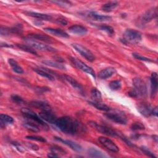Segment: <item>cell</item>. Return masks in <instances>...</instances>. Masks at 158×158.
I'll list each match as a JSON object with an SVG mask.
<instances>
[{
	"mask_svg": "<svg viewBox=\"0 0 158 158\" xmlns=\"http://www.w3.org/2000/svg\"><path fill=\"white\" fill-rule=\"evenodd\" d=\"M51 152H54L56 154H57L59 157L60 156V155H64V154H66L65 151L63 148H60V147H59L58 146H52L51 148Z\"/></svg>",
	"mask_w": 158,
	"mask_h": 158,
	"instance_id": "35",
	"label": "cell"
},
{
	"mask_svg": "<svg viewBox=\"0 0 158 158\" xmlns=\"http://www.w3.org/2000/svg\"><path fill=\"white\" fill-rule=\"evenodd\" d=\"M11 99L14 102L17 104H23L25 103L24 99L17 94H12L11 96Z\"/></svg>",
	"mask_w": 158,
	"mask_h": 158,
	"instance_id": "38",
	"label": "cell"
},
{
	"mask_svg": "<svg viewBox=\"0 0 158 158\" xmlns=\"http://www.w3.org/2000/svg\"><path fill=\"white\" fill-rule=\"evenodd\" d=\"M48 156L49 157H59L57 154H56V153L52 152L49 153V154H48Z\"/></svg>",
	"mask_w": 158,
	"mask_h": 158,
	"instance_id": "47",
	"label": "cell"
},
{
	"mask_svg": "<svg viewBox=\"0 0 158 158\" xmlns=\"http://www.w3.org/2000/svg\"><path fill=\"white\" fill-rule=\"evenodd\" d=\"M88 154L89 156L93 157H106L107 156L100 150L95 148H91L88 150Z\"/></svg>",
	"mask_w": 158,
	"mask_h": 158,
	"instance_id": "29",
	"label": "cell"
},
{
	"mask_svg": "<svg viewBox=\"0 0 158 158\" xmlns=\"http://www.w3.org/2000/svg\"><path fill=\"white\" fill-rule=\"evenodd\" d=\"M0 120H1L0 124H1V128H3L4 127H5L6 124L12 123L14 122V118L12 117L4 114H1L0 115Z\"/></svg>",
	"mask_w": 158,
	"mask_h": 158,
	"instance_id": "28",
	"label": "cell"
},
{
	"mask_svg": "<svg viewBox=\"0 0 158 158\" xmlns=\"http://www.w3.org/2000/svg\"><path fill=\"white\" fill-rule=\"evenodd\" d=\"M141 33L139 31L133 29H127L123 33L120 41L125 44H136L141 41Z\"/></svg>",
	"mask_w": 158,
	"mask_h": 158,
	"instance_id": "2",
	"label": "cell"
},
{
	"mask_svg": "<svg viewBox=\"0 0 158 158\" xmlns=\"http://www.w3.org/2000/svg\"><path fill=\"white\" fill-rule=\"evenodd\" d=\"M70 60L72 62V63L78 69L91 75L93 76L94 78H96V74L94 71V70L90 67L89 66L87 65L86 64H85L81 60H79L78 59L73 57H70Z\"/></svg>",
	"mask_w": 158,
	"mask_h": 158,
	"instance_id": "8",
	"label": "cell"
},
{
	"mask_svg": "<svg viewBox=\"0 0 158 158\" xmlns=\"http://www.w3.org/2000/svg\"><path fill=\"white\" fill-rule=\"evenodd\" d=\"M28 146L30 148H31V149H34V150H38V149H39V147H38L37 145L34 144H28Z\"/></svg>",
	"mask_w": 158,
	"mask_h": 158,
	"instance_id": "46",
	"label": "cell"
},
{
	"mask_svg": "<svg viewBox=\"0 0 158 158\" xmlns=\"http://www.w3.org/2000/svg\"><path fill=\"white\" fill-rule=\"evenodd\" d=\"M133 56L136 59H138V60H143V61H146V62H153L154 60L151 59H149L148 57H144L139 54H137V53H133Z\"/></svg>",
	"mask_w": 158,
	"mask_h": 158,
	"instance_id": "41",
	"label": "cell"
},
{
	"mask_svg": "<svg viewBox=\"0 0 158 158\" xmlns=\"http://www.w3.org/2000/svg\"><path fill=\"white\" fill-rule=\"evenodd\" d=\"M152 115H154V116L157 117V107H154Z\"/></svg>",
	"mask_w": 158,
	"mask_h": 158,
	"instance_id": "48",
	"label": "cell"
},
{
	"mask_svg": "<svg viewBox=\"0 0 158 158\" xmlns=\"http://www.w3.org/2000/svg\"><path fill=\"white\" fill-rule=\"evenodd\" d=\"M36 91L40 93H43L44 92H46V91H49V88H46V87H38V89H36Z\"/></svg>",
	"mask_w": 158,
	"mask_h": 158,
	"instance_id": "44",
	"label": "cell"
},
{
	"mask_svg": "<svg viewBox=\"0 0 158 158\" xmlns=\"http://www.w3.org/2000/svg\"><path fill=\"white\" fill-rule=\"evenodd\" d=\"M21 112L24 115L25 117L29 119L30 121L33 122L38 125L42 126L44 127V128H48V125L44 122L43 120L41 119V118L36 115L35 112H34L33 110L28 109V108H23L21 109Z\"/></svg>",
	"mask_w": 158,
	"mask_h": 158,
	"instance_id": "5",
	"label": "cell"
},
{
	"mask_svg": "<svg viewBox=\"0 0 158 158\" xmlns=\"http://www.w3.org/2000/svg\"><path fill=\"white\" fill-rule=\"evenodd\" d=\"M89 125L96 130L98 131L103 133L106 135L107 136H117V132L112 130L111 128L106 126V125H100L98 124V123L94 122V121H89L88 122Z\"/></svg>",
	"mask_w": 158,
	"mask_h": 158,
	"instance_id": "6",
	"label": "cell"
},
{
	"mask_svg": "<svg viewBox=\"0 0 158 158\" xmlns=\"http://www.w3.org/2000/svg\"><path fill=\"white\" fill-rule=\"evenodd\" d=\"M131 129L133 131H138V130H144L145 127L144 125L141 123V122H134L131 124Z\"/></svg>",
	"mask_w": 158,
	"mask_h": 158,
	"instance_id": "37",
	"label": "cell"
},
{
	"mask_svg": "<svg viewBox=\"0 0 158 158\" xmlns=\"http://www.w3.org/2000/svg\"><path fill=\"white\" fill-rule=\"evenodd\" d=\"M27 139H31V140H35V141H40V142H43L44 143L46 141V139L42 136H36V135H30V136H27L25 137Z\"/></svg>",
	"mask_w": 158,
	"mask_h": 158,
	"instance_id": "40",
	"label": "cell"
},
{
	"mask_svg": "<svg viewBox=\"0 0 158 158\" xmlns=\"http://www.w3.org/2000/svg\"><path fill=\"white\" fill-rule=\"evenodd\" d=\"M56 22L58 24H60V25H66L67 24V21L65 19H64L62 17H60L57 18L56 20Z\"/></svg>",
	"mask_w": 158,
	"mask_h": 158,
	"instance_id": "43",
	"label": "cell"
},
{
	"mask_svg": "<svg viewBox=\"0 0 158 158\" xmlns=\"http://www.w3.org/2000/svg\"><path fill=\"white\" fill-rule=\"evenodd\" d=\"M119 3L116 1H110L104 4H103L101 7V9L106 12H109L114 9H115L118 6Z\"/></svg>",
	"mask_w": 158,
	"mask_h": 158,
	"instance_id": "27",
	"label": "cell"
},
{
	"mask_svg": "<svg viewBox=\"0 0 158 158\" xmlns=\"http://www.w3.org/2000/svg\"><path fill=\"white\" fill-rule=\"evenodd\" d=\"M98 140L102 145H103L109 151L113 152H118L119 151L118 147L109 138L104 136H100L98 138Z\"/></svg>",
	"mask_w": 158,
	"mask_h": 158,
	"instance_id": "10",
	"label": "cell"
},
{
	"mask_svg": "<svg viewBox=\"0 0 158 158\" xmlns=\"http://www.w3.org/2000/svg\"><path fill=\"white\" fill-rule=\"evenodd\" d=\"M99 28L101 30H103V31H106L107 33H108L110 35H113L114 34V28L112 27L109 26V25H101L99 26Z\"/></svg>",
	"mask_w": 158,
	"mask_h": 158,
	"instance_id": "36",
	"label": "cell"
},
{
	"mask_svg": "<svg viewBox=\"0 0 158 158\" xmlns=\"http://www.w3.org/2000/svg\"><path fill=\"white\" fill-rule=\"evenodd\" d=\"M133 90L138 98H145L148 94L147 86L145 82L140 78L136 77L133 79Z\"/></svg>",
	"mask_w": 158,
	"mask_h": 158,
	"instance_id": "4",
	"label": "cell"
},
{
	"mask_svg": "<svg viewBox=\"0 0 158 158\" xmlns=\"http://www.w3.org/2000/svg\"><path fill=\"white\" fill-rule=\"evenodd\" d=\"M30 105L33 107L41 109L42 111H51L50 105L44 101H32L30 102Z\"/></svg>",
	"mask_w": 158,
	"mask_h": 158,
	"instance_id": "14",
	"label": "cell"
},
{
	"mask_svg": "<svg viewBox=\"0 0 158 158\" xmlns=\"http://www.w3.org/2000/svg\"><path fill=\"white\" fill-rule=\"evenodd\" d=\"M1 47H5V48H13V46L10 44H8L6 43H1Z\"/></svg>",
	"mask_w": 158,
	"mask_h": 158,
	"instance_id": "45",
	"label": "cell"
},
{
	"mask_svg": "<svg viewBox=\"0 0 158 158\" xmlns=\"http://www.w3.org/2000/svg\"><path fill=\"white\" fill-rule=\"evenodd\" d=\"M39 116L44 121L54 125L57 119V118H56V117L51 112V111H42L39 114Z\"/></svg>",
	"mask_w": 158,
	"mask_h": 158,
	"instance_id": "13",
	"label": "cell"
},
{
	"mask_svg": "<svg viewBox=\"0 0 158 158\" xmlns=\"http://www.w3.org/2000/svg\"><path fill=\"white\" fill-rule=\"evenodd\" d=\"M88 17L93 20L99 21V22H106V21H109L111 20V17L109 15H104L100 14H98L96 12H90L88 14Z\"/></svg>",
	"mask_w": 158,
	"mask_h": 158,
	"instance_id": "21",
	"label": "cell"
},
{
	"mask_svg": "<svg viewBox=\"0 0 158 158\" xmlns=\"http://www.w3.org/2000/svg\"><path fill=\"white\" fill-rule=\"evenodd\" d=\"M54 138H55V139H56V140L62 143L63 144L67 145V146L70 147L72 149H73L75 151H80L81 150V146L74 141H72L71 140H68V139H64L59 137H54Z\"/></svg>",
	"mask_w": 158,
	"mask_h": 158,
	"instance_id": "18",
	"label": "cell"
},
{
	"mask_svg": "<svg viewBox=\"0 0 158 158\" xmlns=\"http://www.w3.org/2000/svg\"><path fill=\"white\" fill-rule=\"evenodd\" d=\"M140 149L142 151V152H143L145 154H146L147 156H148L149 157H156V156L146 147L145 146H141L140 148Z\"/></svg>",
	"mask_w": 158,
	"mask_h": 158,
	"instance_id": "42",
	"label": "cell"
},
{
	"mask_svg": "<svg viewBox=\"0 0 158 158\" xmlns=\"http://www.w3.org/2000/svg\"><path fill=\"white\" fill-rule=\"evenodd\" d=\"M23 127L27 130L31 131L33 132H38L40 131V128L38 127V125L30 120L23 123Z\"/></svg>",
	"mask_w": 158,
	"mask_h": 158,
	"instance_id": "31",
	"label": "cell"
},
{
	"mask_svg": "<svg viewBox=\"0 0 158 158\" xmlns=\"http://www.w3.org/2000/svg\"><path fill=\"white\" fill-rule=\"evenodd\" d=\"M152 137H153L154 139L155 140V141L157 143V135H154Z\"/></svg>",
	"mask_w": 158,
	"mask_h": 158,
	"instance_id": "49",
	"label": "cell"
},
{
	"mask_svg": "<svg viewBox=\"0 0 158 158\" xmlns=\"http://www.w3.org/2000/svg\"><path fill=\"white\" fill-rule=\"evenodd\" d=\"M91 97L93 99V101L101 102L102 101L101 93L96 88H92L91 91Z\"/></svg>",
	"mask_w": 158,
	"mask_h": 158,
	"instance_id": "32",
	"label": "cell"
},
{
	"mask_svg": "<svg viewBox=\"0 0 158 158\" xmlns=\"http://www.w3.org/2000/svg\"><path fill=\"white\" fill-rule=\"evenodd\" d=\"M88 102H89V104L92 105L93 106H94V107H96V109H98L99 110L106 111V112H107V111L110 110V108L108 106H107L106 104L101 102H101L89 101Z\"/></svg>",
	"mask_w": 158,
	"mask_h": 158,
	"instance_id": "30",
	"label": "cell"
},
{
	"mask_svg": "<svg viewBox=\"0 0 158 158\" xmlns=\"http://www.w3.org/2000/svg\"><path fill=\"white\" fill-rule=\"evenodd\" d=\"M109 88L113 90V91H116L118 90L121 88L122 87V83L120 80H114L112 81L109 83Z\"/></svg>",
	"mask_w": 158,
	"mask_h": 158,
	"instance_id": "34",
	"label": "cell"
},
{
	"mask_svg": "<svg viewBox=\"0 0 158 158\" xmlns=\"http://www.w3.org/2000/svg\"><path fill=\"white\" fill-rule=\"evenodd\" d=\"M17 46L18 48H19L20 49H22L23 51H25L28 53H30V54H34L36 56L38 55V53L36 52V51L33 48L30 46L29 45L22 44H17Z\"/></svg>",
	"mask_w": 158,
	"mask_h": 158,
	"instance_id": "33",
	"label": "cell"
},
{
	"mask_svg": "<svg viewBox=\"0 0 158 158\" xmlns=\"http://www.w3.org/2000/svg\"><path fill=\"white\" fill-rule=\"evenodd\" d=\"M55 125L60 131L69 135H75L83 129L81 123L78 120L69 116L58 118Z\"/></svg>",
	"mask_w": 158,
	"mask_h": 158,
	"instance_id": "1",
	"label": "cell"
},
{
	"mask_svg": "<svg viewBox=\"0 0 158 158\" xmlns=\"http://www.w3.org/2000/svg\"><path fill=\"white\" fill-rule=\"evenodd\" d=\"M35 72H36L39 75L42 76L43 77L46 78L49 80H54L55 77L52 74V72L48 70L47 69L45 68H38V69H34Z\"/></svg>",
	"mask_w": 158,
	"mask_h": 158,
	"instance_id": "23",
	"label": "cell"
},
{
	"mask_svg": "<svg viewBox=\"0 0 158 158\" xmlns=\"http://www.w3.org/2000/svg\"><path fill=\"white\" fill-rule=\"evenodd\" d=\"M27 38L31 40H39L40 41L46 42L49 43L52 42V39L49 36L46 35H42V34H37V33L30 34L27 36Z\"/></svg>",
	"mask_w": 158,
	"mask_h": 158,
	"instance_id": "24",
	"label": "cell"
},
{
	"mask_svg": "<svg viewBox=\"0 0 158 158\" xmlns=\"http://www.w3.org/2000/svg\"><path fill=\"white\" fill-rule=\"evenodd\" d=\"M115 73L116 70L115 69V68L109 67L101 70L98 73V77L101 79H106L114 75Z\"/></svg>",
	"mask_w": 158,
	"mask_h": 158,
	"instance_id": "19",
	"label": "cell"
},
{
	"mask_svg": "<svg viewBox=\"0 0 158 158\" xmlns=\"http://www.w3.org/2000/svg\"><path fill=\"white\" fill-rule=\"evenodd\" d=\"M24 13L30 17L38 19L40 20H51L52 17L51 15L46 14H42V13H38L35 12H31V11H25Z\"/></svg>",
	"mask_w": 158,
	"mask_h": 158,
	"instance_id": "22",
	"label": "cell"
},
{
	"mask_svg": "<svg viewBox=\"0 0 158 158\" xmlns=\"http://www.w3.org/2000/svg\"><path fill=\"white\" fill-rule=\"evenodd\" d=\"M44 31L48 33H49L51 35H52L57 37H61V38H65L69 37V35H68L67 33H66L65 31H64L62 29L45 28L44 29Z\"/></svg>",
	"mask_w": 158,
	"mask_h": 158,
	"instance_id": "16",
	"label": "cell"
},
{
	"mask_svg": "<svg viewBox=\"0 0 158 158\" xmlns=\"http://www.w3.org/2000/svg\"><path fill=\"white\" fill-rule=\"evenodd\" d=\"M69 30L70 33L78 36H83L88 32V30L86 27L80 25H73L69 28Z\"/></svg>",
	"mask_w": 158,
	"mask_h": 158,
	"instance_id": "15",
	"label": "cell"
},
{
	"mask_svg": "<svg viewBox=\"0 0 158 158\" xmlns=\"http://www.w3.org/2000/svg\"><path fill=\"white\" fill-rule=\"evenodd\" d=\"M72 47L77 51L78 53L80 54L83 57H85L86 60L89 62H93L95 59L94 55L92 53V52L87 49L86 47L82 46L78 43H73L72 44Z\"/></svg>",
	"mask_w": 158,
	"mask_h": 158,
	"instance_id": "7",
	"label": "cell"
},
{
	"mask_svg": "<svg viewBox=\"0 0 158 158\" xmlns=\"http://www.w3.org/2000/svg\"><path fill=\"white\" fill-rule=\"evenodd\" d=\"M50 2L62 7H68L71 6L70 2L67 1H51Z\"/></svg>",
	"mask_w": 158,
	"mask_h": 158,
	"instance_id": "39",
	"label": "cell"
},
{
	"mask_svg": "<svg viewBox=\"0 0 158 158\" xmlns=\"http://www.w3.org/2000/svg\"><path fill=\"white\" fill-rule=\"evenodd\" d=\"M30 46H31V48H33L34 49H38L40 51H49V52H56L57 51V50L49 46L47 44H45L41 42H38V41H33V40H30L29 41V44Z\"/></svg>",
	"mask_w": 158,
	"mask_h": 158,
	"instance_id": "11",
	"label": "cell"
},
{
	"mask_svg": "<svg viewBox=\"0 0 158 158\" xmlns=\"http://www.w3.org/2000/svg\"><path fill=\"white\" fill-rule=\"evenodd\" d=\"M136 108L138 112L143 116L148 117L152 115L154 107L152 106L149 103L146 102H142L138 103L136 105Z\"/></svg>",
	"mask_w": 158,
	"mask_h": 158,
	"instance_id": "9",
	"label": "cell"
},
{
	"mask_svg": "<svg viewBox=\"0 0 158 158\" xmlns=\"http://www.w3.org/2000/svg\"><path fill=\"white\" fill-rule=\"evenodd\" d=\"M157 16V7H152L148 9L142 15V21L144 23H148L152 19L156 18Z\"/></svg>",
	"mask_w": 158,
	"mask_h": 158,
	"instance_id": "12",
	"label": "cell"
},
{
	"mask_svg": "<svg viewBox=\"0 0 158 158\" xmlns=\"http://www.w3.org/2000/svg\"><path fill=\"white\" fill-rule=\"evenodd\" d=\"M151 97H154L157 92L158 77L156 72H153L151 76Z\"/></svg>",
	"mask_w": 158,
	"mask_h": 158,
	"instance_id": "17",
	"label": "cell"
},
{
	"mask_svg": "<svg viewBox=\"0 0 158 158\" xmlns=\"http://www.w3.org/2000/svg\"><path fill=\"white\" fill-rule=\"evenodd\" d=\"M64 80L65 81H67L71 86H72V87H73L75 89L78 90L80 93H83V88L81 86V85L78 83L75 79H74L73 78H72L69 75H64L63 76Z\"/></svg>",
	"mask_w": 158,
	"mask_h": 158,
	"instance_id": "20",
	"label": "cell"
},
{
	"mask_svg": "<svg viewBox=\"0 0 158 158\" xmlns=\"http://www.w3.org/2000/svg\"><path fill=\"white\" fill-rule=\"evenodd\" d=\"M42 62L46 65H48L54 68L59 69L60 70H65L66 69L64 65L62 64L60 62L57 61H54L51 60H43Z\"/></svg>",
	"mask_w": 158,
	"mask_h": 158,
	"instance_id": "26",
	"label": "cell"
},
{
	"mask_svg": "<svg viewBox=\"0 0 158 158\" xmlns=\"http://www.w3.org/2000/svg\"><path fill=\"white\" fill-rule=\"evenodd\" d=\"M104 115L110 120L122 125H125L127 123L128 119L125 113L120 110L111 109L106 112Z\"/></svg>",
	"mask_w": 158,
	"mask_h": 158,
	"instance_id": "3",
	"label": "cell"
},
{
	"mask_svg": "<svg viewBox=\"0 0 158 158\" xmlns=\"http://www.w3.org/2000/svg\"><path fill=\"white\" fill-rule=\"evenodd\" d=\"M8 62H9L10 66L11 67L12 69L13 70V71H14L17 73L21 74V73H23L24 72L22 67L14 59H8Z\"/></svg>",
	"mask_w": 158,
	"mask_h": 158,
	"instance_id": "25",
	"label": "cell"
}]
</instances>
